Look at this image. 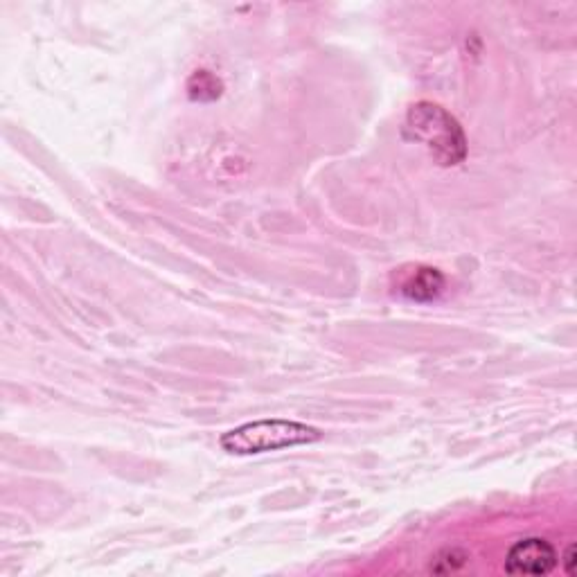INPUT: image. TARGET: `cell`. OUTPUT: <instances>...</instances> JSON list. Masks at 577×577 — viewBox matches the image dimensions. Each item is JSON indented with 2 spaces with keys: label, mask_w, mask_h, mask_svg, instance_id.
<instances>
[{
  "label": "cell",
  "mask_w": 577,
  "mask_h": 577,
  "mask_svg": "<svg viewBox=\"0 0 577 577\" xmlns=\"http://www.w3.org/2000/svg\"><path fill=\"white\" fill-rule=\"evenodd\" d=\"M402 136L422 145L442 167H456L467 158V138L460 122L433 102H417L406 113Z\"/></svg>",
  "instance_id": "cell-1"
},
{
  "label": "cell",
  "mask_w": 577,
  "mask_h": 577,
  "mask_svg": "<svg viewBox=\"0 0 577 577\" xmlns=\"http://www.w3.org/2000/svg\"><path fill=\"white\" fill-rule=\"evenodd\" d=\"M323 438L316 426L291 420H260L237 426L221 436V449L230 456H255L266 451L314 445Z\"/></svg>",
  "instance_id": "cell-2"
},
{
  "label": "cell",
  "mask_w": 577,
  "mask_h": 577,
  "mask_svg": "<svg viewBox=\"0 0 577 577\" xmlns=\"http://www.w3.org/2000/svg\"><path fill=\"white\" fill-rule=\"evenodd\" d=\"M557 566L555 548L541 537L521 539L508 550L505 571L510 575H548Z\"/></svg>",
  "instance_id": "cell-3"
},
{
  "label": "cell",
  "mask_w": 577,
  "mask_h": 577,
  "mask_svg": "<svg viewBox=\"0 0 577 577\" xmlns=\"http://www.w3.org/2000/svg\"><path fill=\"white\" fill-rule=\"evenodd\" d=\"M399 291L408 300H415V303H433L445 291V275L433 269V266H417L399 284Z\"/></svg>",
  "instance_id": "cell-4"
},
{
  "label": "cell",
  "mask_w": 577,
  "mask_h": 577,
  "mask_svg": "<svg viewBox=\"0 0 577 577\" xmlns=\"http://www.w3.org/2000/svg\"><path fill=\"white\" fill-rule=\"evenodd\" d=\"M224 93V84L210 70H197L188 79V97L192 102H215Z\"/></svg>",
  "instance_id": "cell-5"
},
{
  "label": "cell",
  "mask_w": 577,
  "mask_h": 577,
  "mask_svg": "<svg viewBox=\"0 0 577 577\" xmlns=\"http://www.w3.org/2000/svg\"><path fill=\"white\" fill-rule=\"evenodd\" d=\"M467 553H463L460 548H447V550H442V553L433 559V564H431V571L433 573H456L460 571L467 564Z\"/></svg>",
  "instance_id": "cell-6"
},
{
  "label": "cell",
  "mask_w": 577,
  "mask_h": 577,
  "mask_svg": "<svg viewBox=\"0 0 577 577\" xmlns=\"http://www.w3.org/2000/svg\"><path fill=\"white\" fill-rule=\"evenodd\" d=\"M562 566H564V573L566 575H575V544H571L566 548V553L562 557Z\"/></svg>",
  "instance_id": "cell-7"
}]
</instances>
